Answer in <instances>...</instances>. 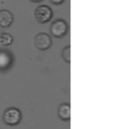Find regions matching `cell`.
Segmentation results:
<instances>
[{"instance_id": "obj_5", "label": "cell", "mask_w": 133, "mask_h": 129, "mask_svg": "<svg viewBox=\"0 0 133 129\" xmlns=\"http://www.w3.org/2000/svg\"><path fill=\"white\" fill-rule=\"evenodd\" d=\"M13 54L8 50H0V71L4 72L11 67L13 63Z\"/></svg>"}, {"instance_id": "obj_1", "label": "cell", "mask_w": 133, "mask_h": 129, "mask_svg": "<svg viewBox=\"0 0 133 129\" xmlns=\"http://www.w3.org/2000/svg\"><path fill=\"white\" fill-rule=\"evenodd\" d=\"M69 24L66 20L58 19L54 20L50 26V34L56 39H62L69 32Z\"/></svg>"}, {"instance_id": "obj_8", "label": "cell", "mask_w": 133, "mask_h": 129, "mask_svg": "<svg viewBox=\"0 0 133 129\" xmlns=\"http://www.w3.org/2000/svg\"><path fill=\"white\" fill-rule=\"evenodd\" d=\"M14 41V39L12 37L11 34L8 33V32H3L0 34V44L4 47H8L12 45Z\"/></svg>"}, {"instance_id": "obj_7", "label": "cell", "mask_w": 133, "mask_h": 129, "mask_svg": "<svg viewBox=\"0 0 133 129\" xmlns=\"http://www.w3.org/2000/svg\"><path fill=\"white\" fill-rule=\"evenodd\" d=\"M58 116L64 121H69L70 119V104L62 103L58 108Z\"/></svg>"}, {"instance_id": "obj_2", "label": "cell", "mask_w": 133, "mask_h": 129, "mask_svg": "<svg viewBox=\"0 0 133 129\" xmlns=\"http://www.w3.org/2000/svg\"><path fill=\"white\" fill-rule=\"evenodd\" d=\"M53 17V10L46 5H41L35 10V17L40 24H46L49 22Z\"/></svg>"}, {"instance_id": "obj_6", "label": "cell", "mask_w": 133, "mask_h": 129, "mask_svg": "<svg viewBox=\"0 0 133 129\" xmlns=\"http://www.w3.org/2000/svg\"><path fill=\"white\" fill-rule=\"evenodd\" d=\"M14 21V16L11 11L8 9L0 10V28H9Z\"/></svg>"}, {"instance_id": "obj_9", "label": "cell", "mask_w": 133, "mask_h": 129, "mask_svg": "<svg viewBox=\"0 0 133 129\" xmlns=\"http://www.w3.org/2000/svg\"><path fill=\"white\" fill-rule=\"evenodd\" d=\"M61 56H62V59L64 60L66 62L70 63V46H66L62 50L61 52Z\"/></svg>"}, {"instance_id": "obj_3", "label": "cell", "mask_w": 133, "mask_h": 129, "mask_svg": "<svg viewBox=\"0 0 133 129\" xmlns=\"http://www.w3.org/2000/svg\"><path fill=\"white\" fill-rule=\"evenodd\" d=\"M34 43H35V46L37 50L44 51V50H48L51 47L52 39L48 34L45 33V32H41V33L36 35Z\"/></svg>"}, {"instance_id": "obj_4", "label": "cell", "mask_w": 133, "mask_h": 129, "mask_svg": "<svg viewBox=\"0 0 133 129\" xmlns=\"http://www.w3.org/2000/svg\"><path fill=\"white\" fill-rule=\"evenodd\" d=\"M22 114L17 108H8L4 113V121L8 125H17L21 121Z\"/></svg>"}, {"instance_id": "obj_10", "label": "cell", "mask_w": 133, "mask_h": 129, "mask_svg": "<svg viewBox=\"0 0 133 129\" xmlns=\"http://www.w3.org/2000/svg\"><path fill=\"white\" fill-rule=\"evenodd\" d=\"M50 2L52 3L53 5H56V6H59V5L63 4L65 0H49Z\"/></svg>"}, {"instance_id": "obj_11", "label": "cell", "mask_w": 133, "mask_h": 129, "mask_svg": "<svg viewBox=\"0 0 133 129\" xmlns=\"http://www.w3.org/2000/svg\"><path fill=\"white\" fill-rule=\"evenodd\" d=\"M30 1L33 3H39V2H42L43 0H30Z\"/></svg>"}]
</instances>
